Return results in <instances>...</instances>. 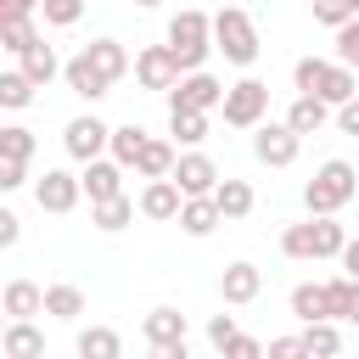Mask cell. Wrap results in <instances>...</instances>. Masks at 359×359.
Instances as JSON below:
<instances>
[{
  "label": "cell",
  "instance_id": "obj_3",
  "mask_svg": "<svg viewBox=\"0 0 359 359\" xmlns=\"http://www.w3.org/2000/svg\"><path fill=\"white\" fill-rule=\"evenodd\" d=\"M213 50H224V62L236 67H252L258 62V28L241 6H219L213 11Z\"/></svg>",
  "mask_w": 359,
  "mask_h": 359
},
{
  "label": "cell",
  "instance_id": "obj_30",
  "mask_svg": "<svg viewBox=\"0 0 359 359\" xmlns=\"http://www.w3.org/2000/svg\"><path fill=\"white\" fill-rule=\"evenodd\" d=\"M213 202H219L224 219H247V213H252V185H247V180H219Z\"/></svg>",
  "mask_w": 359,
  "mask_h": 359
},
{
  "label": "cell",
  "instance_id": "obj_21",
  "mask_svg": "<svg viewBox=\"0 0 359 359\" xmlns=\"http://www.w3.org/2000/svg\"><path fill=\"white\" fill-rule=\"evenodd\" d=\"M0 353L6 359H39L45 353V337L34 331V320H11L6 337H0Z\"/></svg>",
  "mask_w": 359,
  "mask_h": 359
},
{
  "label": "cell",
  "instance_id": "obj_6",
  "mask_svg": "<svg viewBox=\"0 0 359 359\" xmlns=\"http://www.w3.org/2000/svg\"><path fill=\"white\" fill-rule=\"evenodd\" d=\"M297 146H303V135H297L286 118H280V123H269V118H264V123L252 129V157H258V163H269V168L297 163Z\"/></svg>",
  "mask_w": 359,
  "mask_h": 359
},
{
  "label": "cell",
  "instance_id": "obj_32",
  "mask_svg": "<svg viewBox=\"0 0 359 359\" xmlns=\"http://www.w3.org/2000/svg\"><path fill=\"white\" fill-rule=\"evenodd\" d=\"M34 90H39V84H34L22 67L0 73V107H11V112H17V107H28V101H34Z\"/></svg>",
  "mask_w": 359,
  "mask_h": 359
},
{
  "label": "cell",
  "instance_id": "obj_29",
  "mask_svg": "<svg viewBox=\"0 0 359 359\" xmlns=\"http://www.w3.org/2000/svg\"><path fill=\"white\" fill-rule=\"evenodd\" d=\"M174 163H180V157H174L168 140H146V151L135 157V174H140V180H163V174H174Z\"/></svg>",
  "mask_w": 359,
  "mask_h": 359
},
{
  "label": "cell",
  "instance_id": "obj_40",
  "mask_svg": "<svg viewBox=\"0 0 359 359\" xmlns=\"http://www.w3.org/2000/svg\"><path fill=\"white\" fill-rule=\"evenodd\" d=\"M219 353H224V359H258V353H264V342H258V337H241V331H236V337H230V342H224Z\"/></svg>",
  "mask_w": 359,
  "mask_h": 359
},
{
  "label": "cell",
  "instance_id": "obj_8",
  "mask_svg": "<svg viewBox=\"0 0 359 359\" xmlns=\"http://www.w3.org/2000/svg\"><path fill=\"white\" fill-rule=\"evenodd\" d=\"M62 146H67V157L73 163H90V157H101V151H112V129L101 123V118H73L67 129H62Z\"/></svg>",
  "mask_w": 359,
  "mask_h": 359
},
{
  "label": "cell",
  "instance_id": "obj_17",
  "mask_svg": "<svg viewBox=\"0 0 359 359\" xmlns=\"http://www.w3.org/2000/svg\"><path fill=\"white\" fill-rule=\"evenodd\" d=\"M286 123H292L297 135H320V129L331 123V101H325V95H309V90H297V101L286 107Z\"/></svg>",
  "mask_w": 359,
  "mask_h": 359
},
{
  "label": "cell",
  "instance_id": "obj_10",
  "mask_svg": "<svg viewBox=\"0 0 359 359\" xmlns=\"http://www.w3.org/2000/svg\"><path fill=\"white\" fill-rule=\"evenodd\" d=\"M79 196H84V180L67 174V168H45V180L34 185V202H39L45 213H73Z\"/></svg>",
  "mask_w": 359,
  "mask_h": 359
},
{
  "label": "cell",
  "instance_id": "obj_28",
  "mask_svg": "<svg viewBox=\"0 0 359 359\" xmlns=\"http://www.w3.org/2000/svg\"><path fill=\"white\" fill-rule=\"evenodd\" d=\"M84 50H90V62H95V67H101V73H107L112 84H118V79L129 73V50H123L118 39H90Z\"/></svg>",
  "mask_w": 359,
  "mask_h": 359
},
{
  "label": "cell",
  "instance_id": "obj_27",
  "mask_svg": "<svg viewBox=\"0 0 359 359\" xmlns=\"http://www.w3.org/2000/svg\"><path fill=\"white\" fill-rule=\"evenodd\" d=\"M45 314H50V320H79V314H84V292H79L73 280L45 286Z\"/></svg>",
  "mask_w": 359,
  "mask_h": 359
},
{
  "label": "cell",
  "instance_id": "obj_11",
  "mask_svg": "<svg viewBox=\"0 0 359 359\" xmlns=\"http://www.w3.org/2000/svg\"><path fill=\"white\" fill-rule=\"evenodd\" d=\"M174 180H180L185 196H213V191H219V163H213L208 151H185V157L174 163Z\"/></svg>",
  "mask_w": 359,
  "mask_h": 359
},
{
  "label": "cell",
  "instance_id": "obj_26",
  "mask_svg": "<svg viewBox=\"0 0 359 359\" xmlns=\"http://www.w3.org/2000/svg\"><path fill=\"white\" fill-rule=\"evenodd\" d=\"M17 62H22V73H28L34 84H50V79H56V73L67 67V62H56V50H50L45 39H34V45H28V50H22Z\"/></svg>",
  "mask_w": 359,
  "mask_h": 359
},
{
  "label": "cell",
  "instance_id": "obj_4",
  "mask_svg": "<svg viewBox=\"0 0 359 359\" xmlns=\"http://www.w3.org/2000/svg\"><path fill=\"white\" fill-rule=\"evenodd\" d=\"M168 45H174V56H180L185 73L202 67L208 50H213V17H202V11H180V17L168 22Z\"/></svg>",
  "mask_w": 359,
  "mask_h": 359
},
{
  "label": "cell",
  "instance_id": "obj_9",
  "mask_svg": "<svg viewBox=\"0 0 359 359\" xmlns=\"http://www.w3.org/2000/svg\"><path fill=\"white\" fill-rule=\"evenodd\" d=\"M168 107H202V112H213V107H224V84H219L208 67H191V73L168 90Z\"/></svg>",
  "mask_w": 359,
  "mask_h": 359
},
{
  "label": "cell",
  "instance_id": "obj_36",
  "mask_svg": "<svg viewBox=\"0 0 359 359\" xmlns=\"http://www.w3.org/2000/svg\"><path fill=\"white\" fill-rule=\"evenodd\" d=\"M34 39H39V34H34V17H22V22H0V45H6L11 56H22Z\"/></svg>",
  "mask_w": 359,
  "mask_h": 359
},
{
  "label": "cell",
  "instance_id": "obj_25",
  "mask_svg": "<svg viewBox=\"0 0 359 359\" xmlns=\"http://www.w3.org/2000/svg\"><path fill=\"white\" fill-rule=\"evenodd\" d=\"M79 359H118L123 353V337L112 331V325H90V331H79Z\"/></svg>",
  "mask_w": 359,
  "mask_h": 359
},
{
  "label": "cell",
  "instance_id": "obj_35",
  "mask_svg": "<svg viewBox=\"0 0 359 359\" xmlns=\"http://www.w3.org/2000/svg\"><path fill=\"white\" fill-rule=\"evenodd\" d=\"M39 17H45L50 28H73V22L84 17V0H39Z\"/></svg>",
  "mask_w": 359,
  "mask_h": 359
},
{
  "label": "cell",
  "instance_id": "obj_1",
  "mask_svg": "<svg viewBox=\"0 0 359 359\" xmlns=\"http://www.w3.org/2000/svg\"><path fill=\"white\" fill-rule=\"evenodd\" d=\"M342 247H348V230L337 224V213H314L309 224H286L280 230V252L297 258V264H309V258H342Z\"/></svg>",
  "mask_w": 359,
  "mask_h": 359
},
{
  "label": "cell",
  "instance_id": "obj_48",
  "mask_svg": "<svg viewBox=\"0 0 359 359\" xmlns=\"http://www.w3.org/2000/svg\"><path fill=\"white\" fill-rule=\"evenodd\" d=\"M348 325H359V286H353V314H348Z\"/></svg>",
  "mask_w": 359,
  "mask_h": 359
},
{
  "label": "cell",
  "instance_id": "obj_46",
  "mask_svg": "<svg viewBox=\"0 0 359 359\" xmlns=\"http://www.w3.org/2000/svg\"><path fill=\"white\" fill-rule=\"evenodd\" d=\"M17 230H22V219H17V213H0V247H11Z\"/></svg>",
  "mask_w": 359,
  "mask_h": 359
},
{
  "label": "cell",
  "instance_id": "obj_43",
  "mask_svg": "<svg viewBox=\"0 0 359 359\" xmlns=\"http://www.w3.org/2000/svg\"><path fill=\"white\" fill-rule=\"evenodd\" d=\"M297 353H309V348H303V331H297V337H275V342H269V359H297Z\"/></svg>",
  "mask_w": 359,
  "mask_h": 359
},
{
  "label": "cell",
  "instance_id": "obj_7",
  "mask_svg": "<svg viewBox=\"0 0 359 359\" xmlns=\"http://www.w3.org/2000/svg\"><path fill=\"white\" fill-rule=\"evenodd\" d=\"M135 79H140V90H174L185 79V67L174 56V45H146V50H135Z\"/></svg>",
  "mask_w": 359,
  "mask_h": 359
},
{
  "label": "cell",
  "instance_id": "obj_13",
  "mask_svg": "<svg viewBox=\"0 0 359 359\" xmlns=\"http://www.w3.org/2000/svg\"><path fill=\"white\" fill-rule=\"evenodd\" d=\"M62 79H67V90H73V95H84V101H101V95L112 90V79L90 62V50H79V56L62 67Z\"/></svg>",
  "mask_w": 359,
  "mask_h": 359
},
{
  "label": "cell",
  "instance_id": "obj_20",
  "mask_svg": "<svg viewBox=\"0 0 359 359\" xmlns=\"http://www.w3.org/2000/svg\"><path fill=\"white\" fill-rule=\"evenodd\" d=\"M314 95H325L331 107H342V101H353V95H359V79H353V67L331 56V62H325V73H320V90H314Z\"/></svg>",
  "mask_w": 359,
  "mask_h": 359
},
{
  "label": "cell",
  "instance_id": "obj_42",
  "mask_svg": "<svg viewBox=\"0 0 359 359\" xmlns=\"http://www.w3.org/2000/svg\"><path fill=\"white\" fill-rule=\"evenodd\" d=\"M230 337H236V320H230V314H213V320H208V342H213V348H224Z\"/></svg>",
  "mask_w": 359,
  "mask_h": 359
},
{
  "label": "cell",
  "instance_id": "obj_45",
  "mask_svg": "<svg viewBox=\"0 0 359 359\" xmlns=\"http://www.w3.org/2000/svg\"><path fill=\"white\" fill-rule=\"evenodd\" d=\"M337 129H342V135H359V95L337 107Z\"/></svg>",
  "mask_w": 359,
  "mask_h": 359
},
{
  "label": "cell",
  "instance_id": "obj_44",
  "mask_svg": "<svg viewBox=\"0 0 359 359\" xmlns=\"http://www.w3.org/2000/svg\"><path fill=\"white\" fill-rule=\"evenodd\" d=\"M34 11H39V0H0V22H22Z\"/></svg>",
  "mask_w": 359,
  "mask_h": 359
},
{
  "label": "cell",
  "instance_id": "obj_19",
  "mask_svg": "<svg viewBox=\"0 0 359 359\" xmlns=\"http://www.w3.org/2000/svg\"><path fill=\"white\" fill-rule=\"evenodd\" d=\"M0 303H6L11 320H34V314H45V286H34V280H6Z\"/></svg>",
  "mask_w": 359,
  "mask_h": 359
},
{
  "label": "cell",
  "instance_id": "obj_34",
  "mask_svg": "<svg viewBox=\"0 0 359 359\" xmlns=\"http://www.w3.org/2000/svg\"><path fill=\"white\" fill-rule=\"evenodd\" d=\"M0 157H17V163H28V157H34V129H22V123H6V129H0Z\"/></svg>",
  "mask_w": 359,
  "mask_h": 359
},
{
  "label": "cell",
  "instance_id": "obj_2",
  "mask_svg": "<svg viewBox=\"0 0 359 359\" xmlns=\"http://www.w3.org/2000/svg\"><path fill=\"white\" fill-rule=\"evenodd\" d=\"M353 196H359V168H353V163H342V157L320 163V168H314V180L303 185L309 213H342Z\"/></svg>",
  "mask_w": 359,
  "mask_h": 359
},
{
  "label": "cell",
  "instance_id": "obj_33",
  "mask_svg": "<svg viewBox=\"0 0 359 359\" xmlns=\"http://www.w3.org/2000/svg\"><path fill=\"white\" fill-rule=\"evenodd\" d=\"M303 348H309V353H337V348H342L337 320H309V325H303Z\"/></svg>",
  "mask_w": 359,
  "mask_h": 359
},
{
  "label": "cell",
  "instance_id": "obj_38",
  "mask_svg": "<svg viewBox=\"0 0 359 359\" xmlns=\"http://www.w3.org/2000/svg\"><path fill=\"white\" fill-rule=\"evenodd\" d=\"M320 73H325V56H297V67H292V84L297 90H320Z\"/></svg>",
  "mask_w": 359,
  "mask_h": 359
},
{
  "label": "cell",
  "instance_id": "obj_50",
  "mask_svg": "<svg viewBox=\"0 0 359 359\" xmlns=\"http://www.w3.org/2000/svg\"><path fill=\"white\" fill-rule=\"evenodd\" d=\"M348 11H353V17H359V0H348Z\"/></svg>",
  "mask_w": 359,
  "mask_h": 359
},
{
  "label": "cell",
  "instance_id": "obj_22",
  "mask_svg": "<svg viewBox=\"0 0 359 359\" xmlns=\"http://www.w3.org/2000/svg\"><path fill=\"white\" fill-rule=\"evenodd\" d=\"M292 314L309 325V320H331V292H325V280L314 286V280H303V286H292Z\"/></svg>",
  "mask_w": 359,
  "mask_h": 359
},
{
  "label": "cell",
  "instance_id": "obj_41",
  "mask_svg": "<svg viewBox=\"0 0 359 359\" xmlns=\"http://www.w3.org/2000/svg\"><path fill=\"white\" fill-rule=\"evenodd\" d=\"M28 180V163H17V157H0V191H17Z\"/></svg>",
  "mask_w": 359,
  "mask_h": 359
},
{
  "label": "cell",
  "instance_id": "obj_49",
  "mask_svg": "<svg viewBox=\"0 0 359 359\" xmlns=\"http://www.w3.org/2000/svg\"><path fill=\"white\" fill-rule=\"evenodd\" d=\"M135 6H146V11H151V6H163V0H135Z\"/></svg>",
  "mask_w": 359,
  "mask_h": 359
},
{
  "label": "cell",
  "instance_id": "obj_37",
  "mask_svg": "<svg viewBox=\"0 0 359 359\" xmlns=\"http://www.w3.org/2000/svg\"><path fill=\"white\" fill-rule=\"evenodd\" d=\"M337 62H348V67H359V17H348L342 28H337V50H331Z\"/></svg>",
  "mask_w": 359,
  "mask_h": 359
},
{
  "label": "cell",
  "instance_id": "obj_18",
  "mask_svg": "<svg viewBox=\"0 0 359 359\" xmlns=\"http://www.w3.org/2000/svg\"><path fill=\"white\" fill-rule=\"evenodd\" d=\"M219 224H224V213H219L213 196H185V208H180V230L185 236H213Z\"/></svg>",
  "mask_w": 359,
  "mask_h": 359
},
{
  "label": "cell",
  "instance_id": "obj_16",
  "mask_svg": "<svg viewBox=\"0 0 359 359\" xmlns=\"http://www.w3.org/2000/svg\"><path fill=\"white\" fill-rule=\"evenodd\" d=\"M140 331H146L151 353H168V348H180V342H185V314H180V309H151Z\"/></svg>",
  "mask_w": 359,
  "mask_h": 359
},
{
  "label": "cell",
  "instance_id": "obj_31",
  "mask_svg": "<svg viewBox=\"0 0 359 359\" xmlns=\"http://www.w3.org/2000/svg\"><path fill=\"white\" fill-rule=\"evenodd\" d=\"M146 140H151V135H146L140 123H118V129H112V157H118L123 168H135V157L146 151Z\"/></svg>",
  "mask_w": 359,
  "mask_h": 359
},
{
  "label": "cell",
  "instance_id": "obj_24",
  "mask_svg": "<svg viewBox=\"0 0 359 359\" xmlns=\"http://www.w3.org/2000/svg\"><path fill=\"white\" fill-rule=\"evenodd\" d=\"M90 224L112 236V230H123V224H135V202H129L123 191H118V196H107V202H90Z\"/></svg>",
  "mask_w": 359,
  "mask_h": 359
},
{
  "label": "cell",
  "instance_id": "obj_23",
  "mask_svg": "<svg viewBox=\"0 0 359 359\" xmlns=\"http://www.w3.org/2000/svg\"><path fill=\"white\" fill-rule=\"evenodd\" d=\"M168 135L185 140V146H202L208 140V112L202 107H168Z\"/></svg>",
  "mask_w": 359,
  "mask_h": 359
},
{
  "label": "cell",
  "instance_id": "obj_47",
  "mask_svg": "<svg viewBox=\"0 0 359 359\" xmlns=\"http://www.w3.org/2000/svg\"><path fill=\"white\" fill-rule=\"evenodd\" d=\"M342 269L359 280V236H348V247H342Z\"/></svg>",
  "mask_w": 359,
  "mask_h": 359
},
{
  "label": "cell",
  "instance_id": "obj_15",
  "mask_svg": "<svg viewBox=\"0 0 359 359\" xmlns=\"http://www.w3.org/2000/svg\"><path fill=\"white\" fill-rule=\"evenodd\" d=\"M258 292H264V269L247 264V258H236V264L219 275V297H224V303H252Z\"/></svg>",
  "mask_w": 359,
  "mask_h": 359
},
{
  "label": "cell",
  "instance_id": "obj_5",
  "mask_svg": "<svg viewBox=\"0 0 359 359\" xmlns=\"http://www.w3.org/2000/svg\"><path fill=\"white\" fill-rule=\"evenodd\" d=\"M219 112H224L230 129H258V123L269 118V84H264V79H241V84H230Z\"/></svg>",
  "mask_w": 359,
  "mask_h": 359
},
{
  "label": "cell",
  "instance_id": "obj_12",
  "mask_svg": "<svg viewBox=\"0 0 359 359\" xmlns=\"http://www.w3.org/2000/svg\"><path fill=\"white\" fill-rule=\"evenodd\" d=\"M180 208H185V191H180V180L174 174H163V180H146V191H140V213L146 219H180Z\"/></svg>",
  "mask_w": 359,
  "mask_h": 359
},
{
  "label": "cell",
  "instance_id": "obj_39",
  "mask_svg": "<svg viewBox=\"0 0 359 359\" xmlns=\"http://www.w3.org/2000/svg\"><path fill=\"white\" fill-rule=\"evenodd\" d=\"M353 11H348V0H314V22L320 28H342Z\"/></svg>",
  "mask_w": 359,
  "mask_h": 359
},
{
  "label": "cell",
  "instance_id": "obj_14",
  "mask_svg": "<svg viewBox=\"0 0 359 359\" xmlns=\"http://www.w3.org/2000/svg\"><path fill=\"white\" fill-rule=\"evenodd\" d=\"M79 180H84V196H90V202H107V196L123 191V163H118V157H90Z\"/></svg>",
  "mask_w": 359,
  "mask_h": 359
}]
</instances>
